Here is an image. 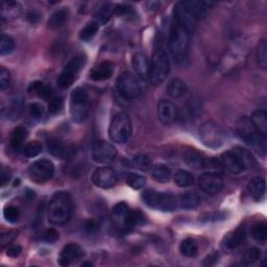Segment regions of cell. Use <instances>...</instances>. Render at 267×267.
I'll return each instance as SVG.
<instances>
[{"instance_id": "6da1fadb", "label": "cell", "mask_w": 267, "mask_h": 267, "mask_svg": "<svg viewBox=\"0 0 267 267\" xmlns=\"http://www.w3.org/2000/svg\"><path fill=\"white\" fill-rule=\"evenodd\" d=\"M207 9L205 3L180 2L175 7V20L191 33L198 21L205 17Z\"/></svg>"}, {"instance_id": "7a4b0ae2", "label": "cell", "mask_w": 267, "mask_h": 267, "mask_svg": "<svg viewBox=\"0 0 267 267\" xmlns=\"http://www.w3.org/2000/svg\"><path fill=\"white\" fill-rule=\"evenodd\" d=\"M73 203L71 196L66 191L57 192L50 199L47 217L54 226H63L68 223L72 215Z\"/></svg>"}, {"instance_id": "3957f363", "label": "cell", "mask_w": 267, "mask_h": 267, "mask_svg": "<svg viewBox=\"0 0 267 267\" xmlns=\"http://www.w3.org/2000/svg\"><path fill=\"white\" fill-rule=\"evenodd\" d=\"M190 34L189 30L176 20L172 23L168 39V47L169 52L175 62L182 63L187 59L190 47Z\"/></svg>"}, {"instance_id": "277c9868", "label": "cell", "mask_w": 267, "mask_h": 267, "mask_svg": "<svg viewBox=\"0 0 267 267\" xmlns=\"http://www.w3.org/2000/svg\"><path fill=\"white\" fill-rule=\"evenodd\" d=\"M169 72L170 62L167 52L162 48L156 49L151 57L148 81L153 86H158L166 80Z\"/></svg>"}, {"instance_id": "5b68a950", "label": "cell", "mask_w": 267, "mask_h": 267, "mask_svg": "<svg viewBox=\"0 0 267 267\" xmlns=\"http://www.w3.org/2000/svg\"><path fill=\"white\" fill-rule=\"evenodd\" d=\"M90 98L84 88H76L70 97V113L72 120L76 123L84 122L90 113Z\"/></svg>"}, {"instance_id": "8992f818", "label": "cell", "mask_w": 267, "mask_h": 267, "mask_svg": "<svg viewBox=\"0 0 267 267\" xmlns=\"http://www.w3.org/2000/svg\"><path fill=\"white\" fill-rule=\"evenodd\" d=\"M109 134L112 141L118 144L128 142L132 135V123L129 116L124 113L115 115L110 124Z\"/></svg>"}, {"instance_id": "52a82bcc", "label": "cell", "mask_w": 267, "mask_h": 267, "mask_svg": "<svg viewBox=\"0 0 267 267\" xmlns=\"http://www.w3.org/2000/svg\"><path fill=\"white\" fill-rule=\"evenodd\" d=\"M87 59L84 55H78L71 59L58 77V86L62 89L69 88L77 78L78 74L86 65Z\"/></svg>"}, {"instance_id": "ba28073f", "label": "cell", "mask_w": 267, "mask_h": 267, "mask_svg": "<svg viewBox=\"0 0 267 267\" xmlns=\"http://www.w3.org/2000/svg\"><path fill=\"white\" fill-rule=\"evenodd\" d=\"M117 89L120 95L128 100L137 98L142 93L141 80L130 72L122 73L117 81Z\"/></svg>"}, {"instance_id": "9c48e42d", "label": "cell", "mask_w": 267, "mask_h": 267, "mask_svg": "<svg viewBox=\"0 0 267 267\" xmlns=\"http://www.w3.org/2000/svg\"><path fill=\"white\" fill-rule=\"evenodd\" d=\"M198 134L201 142L208 147L217 148L225 143L226 135L224 131L213 122L208 121L201 124Z\"/></svg>"}, {"instance_id": "30bf717a", "label": "cell", "mask_w": 267, "mask_h": 267, "mask_svg": "<svg viewBox=\"0 0 267 267\" xmlns=\"http://www.w3.org/2000/svg\"><path fill=\"white\" fill-rule=\"evenodd\" d=\"M237 134L244 143L250 146H257L260 143H263L265 139L259 134L255 128L254 123L248 117H241L236 123Z\"/></svg>"}, {"instance_id": "8fae6325", "label": "cell", "mask_w": 267, "mask_h": 267, "mask_svg": "<svg viewBox=\"0 0 267 267\" xmlns=\"http://www.w3.org/2000/svg\"><path fill=\"white\" fill-rule=\"evenodd\" d=\"M55 174V165L50 160L42 159L38 160L30 165L28 169V175L30 180L41 184L48 181L52 178Z\"/></svg>"}, {"instance_id": "7c38bea8", "label": "cell", "mask_w": 267, "mask_h": 267, "mask_svg": "<svg viewBox=\"0 0 267 267\" xmlns=\"http://www.w3.org/2000/svg\"><path fill=\"white\" fill-rule=\"evenodd\" d=\"M112 218L114 224L123 232H128L135 227L133 211L125 202H119L113 208Z\"/></svg>"}, {"instance_id": "4fadbf2b", "label": "cell", "mask_w": 267, "mask_h": 267, "mask_svg": "<svg viewBox=\"0 0 267 267\" xmlns=\"http://www.w3.org/2000/svg\"><path fill=\"white\" fill-rule=\"evenodd\" d=\"M117 156L116 148L106 141H96L92 146V158L96 163L110 164Z\"/></svg>"}, {"instance_id": "5bb4252c", "label": "cell", "mask_w": 267, "mask_h": 267, "mask_svg": "<svg viewBox=\"0 0 267 267\" xmlns=\"http://www.w3.org/2000/svg\"><path fill=\"white\" fill-rule=\"evenodd\" d=\"M91 181L98 188L109 189L115 186L118 181V176L112 167H99L93 172Z\"/></svg>"}, {"instance_id": "9a60e30c", "label": "cell", "mask_w": 267, "mask_h": 267, "mask_svg": "<svg viewBox=\"0 0 267 267\" xmlns=\"http://www.w3.org/2000/svg\"><path fill=\"white\" fill-rule=\"evenodd\" d=\"M198 186L203 192L213 195L223 190L224 180L216 172H206L199 177Z\"/></svg>"}, {"instance_id": "2e32d148", "label": "cell", "mask_w": 267, "mask_h": 267, "mask_svg": "<svg viewBox=\"0 0 267 267\" xmlns=\"http://www.w3.org/2000/svg\"><path fill=\"white\" fill-rule=\"evenodd\" d=\"M179 109L178 106L170 100L162 99L158 104V118L165 124L170 125L178 119Z\"/></svg>"}, {"instance_id": "e0dca14e", "label": "cell", "mask_w": 267, "mask_h": 267, "mask_svg": "<svg viewBox=\"0 0 267 267\" xmlns=\"http://www.w3.org/2000/svg\"><path fill=\"white\" fill-rule=\"evenodd\" d=\"M85 253L83 248L75 243H68L63 247L59 257V264L61 266H69L73 262L84 257Z\"/></svg>"}, {"instance_id": "ac0fdd59", "label": "cell", "mask_w": 267, "mask_h": 267, "mask_svg": "<svg viewBox=\"0 0 267 267\" xmlns=\"http://www.w3.org/2000/svg\"><path fill=\"white\" fill-rule=\"evenodd\" d=\"M219 161H221V164L228 171H230L231 174L237 175V174H240V172H242L243 170H245L241 160L239 159L238 154L234 150H229V151L224 152L221 155V159H219Z\"/></svg>"}, {"instance_id": "d6986e66", "label": "cell", "mask_w": 267, "mask_h": 267, "mask_svg": "<svg viewBox=\"0 0 267 267\" xmlns=\"http://www.w3.org/2000/svg\"><path fill=\"white\" fill-rule=\"evenodd\" d=\"M150 62L147 56L143 52H137L133 57V67L138 75V78L141 81L148 80Z\"/></svg>"}, {"instance_id": "ffe728a7", "label": "cell", "mask_w": 267, "mask_h": 267, "mask_svg": "<svg viewBox=\"0 0 267 267\" xmlns=\"http://www.w3.org/2000/svg\"><path fill=\"white\" fill-rule=\"evenodd\" d=\"M114 73V65L111 62H102L91 70L90 77L93 81L100 82L109 80Z\"/></svg>"}, {"instance_id": "44dd1931", "label": "cell", "mask_w": 267, "mask_h": 267, "mask_svg": "<svg viewBox=\"0 0 267 267\" xmlns=\"http://www.w3.org/2000/svg\"><path fill=\"white\" fill-rule=\"evenodd\" d=\"M179 208L178 206V197L171 193H158V198L155 202V209L164 211V212H172Z\"/></svg>"}, {"instance_id": "7402d4cb", "label": "cell", "mask_w": 267, "mask_h": 267, "mask_svg": "<svg viewBox=\"0 0 267 267\" xmlns=\"http://www.w3.org/2000/svg\"><path fill=\"white\" fill-rule=\"evenodd\" d=\"M22 13L21 6L16 2H3L2 4V18L4 21H13L20 17Z\"/></svg>"}, {"instance_id": "603a6c76", "label": "cell", "mask_w": 267, "mask_h": 267, "mask_svg": "<svg viewBox=\"0 0 267 267\" xmlns=\"http://www.w3.org/2000/svg\"><path fill=\"white\" fill-rule=\"evenodd\" d=\"M200 203V196L195 193L188 191L178 196V206L184 210H194Z\"/></svg>"}, {"instance_id": "cb8c5ba5", "label": "cell", "mask_w": 267, "mask_h": 267, "mask_svg": "<svg viewBox=\"0 0 267 267\" xmlns=\"http://www.w3.org/2000/svg\"><path fill=\"white\" fill-rule=\"evenodd\" d=\"M247 192L255 200H261L265 196L266 184L265 180L262 178H254L248 183Z\"/></svg>"}, {"instance_id": "d4e9b609", "label": "cell", "mask_w": 267, "mask_h": 267, "mask_svg": "<svg viewBox=\"0 0 267 267\" xmlns=\"http://www.w3.org/2000/svg\"><path fill=\"white\" fill-rule=\"evenodd\" d=\"M187 84L182 81L181 78H174V80H171L166 88L167 94L172 98H181L187 93Z\"/></svg>"}, {"instance_id": "484cf974", "label": "cell", "mask_w": 267, "mask_h": 267, "mask_svg": "<svg viewBox=\"0 0 267 267\" xmlns=\"http://www.w3.org/2000/svg\"><path fill=\"white\" fill-rule=\"evenodd\" d=\"M27 138V131L23 127H17L13 130L10 137V143L11 147L14 150H19L23 148L24 141Z\"/></svg>"}, {"instance_id": "4316f807", "label": "cell", "mask_w": 267, "mask_h": 267, "mask_svg": "<svg viewBox=\"0 0 267 267\" xmlns=\"http://www.w3.org/2000/svg\"><path fill=\"white\" fill-rule=\"evenodd\" d=\"M185 161L190 167L195 168V169L206 168L207 162H208V160L205 158V156L193 149L188 150L185 153Z\"/></svg>"}, {"instance_id": "83f0119b", "label": "cell", "mask_w": 267, "mask_h": 267, "mask_svg": "<svg viewBox=\"0 0 267 267\" xmlns=\"http://www.w3.org/2000/svg\"><path fill=\"white\" fill-rule=\"evenodd\" d=\"M68 17H69L68 9L66 8L60 9L50 16V18L48 20V26L52 29H59L66 24V22L68 21Z\"/></svg>"}, {"instance_id": "f1b7e54d", "label": "cell", "mask_w": 267, "mask_h": 267, "mask_svg": "<svg viewBox=\"0 0 267 267\" xmlns=\"http://www.w3.org/2000/svg\"><path fill=\"white\" fill-rule=\"evenodd\" d=\"M250 120L254 123L255 128L259 132V134L266 139L267 136V114L263 110H257L250 117Z\"/></svg>"}, {"instance_id": "f546056e", "label": "cell", "mask_w": 267, "mask_h": 267, "mask_svg": "<svg viewBox=\"0 0 267 267\" xmlns=\"http://www.w3.org/2000/svg\"><path fill=\"white\" fill-rule=\"evenodd\" d=\"M246 239V232L244 228H239L237 230H235L228 239L226 240V246L229 249H236L239 246H241Z\"/></svg>"}, {"instance_id": "4dcf8cb0", "label": "cell", "mask_w": 267, "mask_h": 267, "mask_svg": "<svg viewBox=\"0 0 267 267\" xmlns=\"http://www.w3.org/2000/svg\"><path fill=\"white\" fill-rule=\"evenodd\" d=\"M47 150L50 154L60 159H65L68 155V149L66 145L58 139H50L47 142Z\"/></svg>"}, {"instance_id": "1f68e13d", "label": "cell", "mask_w": 267, "mask_h": 267, "mask_svg": "<svg viewBox=\"0 0 267 267\" xmlns=\"http://www.w3.org/2000/svg\"><path fill=\"white\" fill-rule=\"evenodd\" d=\"M28 92L35 94V95H37L43 99H50L52 97L51 88L48 86H46L42 82L31 83L28 87Z\"/></svg>"}, {"instance_id": "d6a6232c", "label": "cell", "mask_w": 267, "mask_h": 267, "mask_svg": "<svg viewBox=\"0 0 267 267\" xmlns=\"http://www.w3.org/2000/svg\"><path fill=\"white\" fill-rule=\"evenodd\" d=\"M152 179L158 183H166L171 178V170L164 164L154 165L151 170Z\"/></svg>"}, {"instance_id": "836d02e7", "label": "cell", "mask_w": 267, "mask_h": 267, "mask_svg": "<svg viewBox=\"0 0 267 267\" xmlns=\"http://www.w3.org/2000/svg\"><path fill=\"white\" fill-rule=\"evenodd\" d=\"M197 250H198L197 243L192 238H186L180 244V252L185 257L191 258L196 256Z\"/></svg>"}, {"instance_id": "e575fe53", "label": "cell", "mask_w": 267, "mask_h": 267, "mask_svg": "<svg viewBox=\"0 0 267 267\" xmlns=\"http://www.w3.org/2000/svg\"><path fill=\"white\" fill-rule=\"evenodd\" d=\"M175 183L178 187L181 188H187L193 185L194 183V177L192 174L187 170H179L176 172L175 175Z\"/></svg>"}, {"instance_id": "d590c367", "label": "cell", "mask_w": 267, "mask_h": 267, "mask_svg": "<svg viewBox=\"0 0 267 267\" xmlns=\"http://www.w3.org/2000/svg\"><path fill=\"white\" fill-rule=\"evenodd\" d=\"M115 14V7L112 5H104L102 6L96 13L95 18L96 22L98 24H104L106 23L110 19H111L112 16Z\"/></svg>"}, {"instance_id": "8d00e7d4", "label": "cell", "mask_w": 267, "mask_h": 267, "mask_svg": "<svg viewBox=\"0 0 267 267\" xmlns=\"http://www.w3.org/2000/svg\"><path fill=\"white\" fill-rule=\"evenodd\" d=\"M235 152H236L239 156V159L241 160L244 169H249L253 168L256 165V160L253 156V154L250 153L247 149H244L242 147H237L233 149Z\"/></svg>"}, {"instance_id": "74e56055", "label": "cell", "mask_w": 267, "mask_h": 267, "mask_svg": "<svg viewBox=\"0 0 267 267\" xmlns=\"http://www.w3.org/2000/svg\"><path fill=\"white\" fill-rule=\"evenodd\" d=\"M99 24L96 21H90L87 23V25L82 29L80 33V38L83 41H90L91 39L94 38V36L96 35L98 31Z\"/></svg>"}, {"instance_id": "f35d334b", "label": "cell", "mask_w": 267, "mask_h": 267, "mask_svg": "<svg viewBox=\"0 0 267 267\" xmlns=\"http://www.w3.org/2000/svg\"><path fill=\"white\" fill-rule=\"evenodd\" d=\"M43 146L39 141H30L27 144H25L22 148L23 154L28 158H35L42 152Z\"/></svg>"}, {"instance_id": "ab89813d", "label": "cell", "mask_w": 267, "mask_h": 267, "mask_svg": "<svg viewBox=\"0 0 267 267\" xmlns=\"http://www.w3.org/2000/svg\"><path fill=\"white\" fill-rule=\"evenodd\" d=\"M256 59L258 65L266 69L267 66V44L266 41H261L257 46V51H256Z\"/></svg>"}, {"instance_id": "60d3db41", "label": "cell", "mask_w": 267, "mask_h": 267, "mask_svg": "<svg viewBox=\"0 0 267 267\" xmlns=\"http://www.w3.org/2000/svg\"><path fill=\"white\" fill-rule=\"evenodd\" d=\"M252 236L259 242L264 243L267 239V227L265 223L257 224L252 229Z\"/></svg>"}, {"instance_id": "b9f144b4", "label": "cell", "mask_w": 267, "mask_h": 267, "mask_svg": "<svg viewBox=\"0 0 267 267\" xmlns=\"http://www.w3.org/2000/svg\"><path fill=\"white\" fill-rule=\"evenodd\" d=\"M133 163L141 171H148L151 167V161L146 154H137L133 159Z\"/></svg>"}, {"instance_id": "7bdbcfd3", "label": "cell", "mask_w": 267, "mask_h": 267, "mask_svg": "<svg viewBox=\"0 0 267 267\" xmlns=\"http://www.w3.org/2000/svg\"><path fill=\"white\" fill-rule=\"evenodd\" d=\"M15 48L14 40L7 35H3L2 41H0V55L7 56L10 55Z\"/></svg>"}, {"instance_id": "ee69618b", "label": "cell", "mask_w": 267, "mask_h": 267, "mask_svg": "<svg viewBox=\"0 0 267 267\" xmlns=\"http://www.w3.org/2000/svg\"><path fill=\"white\" fill-rule=\"evenodd\" d=\"M145 178L137 175V174H130L127 178V183L128 185L133 188L135 190H139L141 188H143L145 185Z\"/></svg>"}, {"instance_id": "f6af8a7d", "label": "cell", "mask_w": 267, "mask_h": 267, "mask_svg": "<svg viewBox=\"0 0 267 267\" xmlns=\"http://www.w3.org/2000/svg\"><path fill=\"white\" fill-rule=\"evenodd\" d=\"M261 256V252L260 249L257 247H252L246 250V253L243 256V264L245 265H249V264H253L256 261H258L260 259Z\"/></svg>"}, {"instance_id": "bcb514c9", "label": "cell", "mask_w": 267, "mask_h": 267, "mask_svg": "<svg viewBox=\"0 0 267 267\" xmlns=\"http://www.w3.org/2000/svg\"><path fill=\"white\" fill-rule=\"evenodd\" d=\"M158 193L152 189H147L142 193V199L144 201V203L146 206L155 209V202H156V198H158Z\"/></svg>"}, {"instance_id": "7dc6e473", "label": "cell", "mask_w": 267, "mask_h": 267, "mask_svg": "<svg viewBox=\"0 0 267 267\" xmlns=\"http://www.w3.org/2000/svg\"><path fill=\"white\" fill-rule=\"evenodd\" d=\"M63 106H64V102L61 97H51L48 103V112L51 115H57L61 113Z\"/></svg>"}, {"instance_id": "c3c4849f", "label": "cell", "mask_w": 267, "mask_h": 267, "mask_svg": "<svg viewBox=\"0 0 267 267\" xmlns=\"http://www.w3.org/2000/svg\"><path fill=\"white\" fill-rule=\"evenodd\" d=\"M4 216L9 223H16L19 218V210L14 206H8L4 210Z\"/></svg>"}, {"instance_id": "681fc988", "label": "cell", "mask_w": 267, "mask_h": 267, "mask_svg": "<svg viewBox=\"0 0 267 267\" xmlns=\"http://www.w3.org/2000/svg\"><path fill=\"white\" fill-rule=\"evenodd\" d=\"M29 113L33 118L40 119L44 116V108L39 102H33L29 105Z\"/></svg>"}, {"instance_id": "f907efd6", "label": "cell", "mask_w": 267, "mask_h": 267, "mask_svg": "<svg viewBox=\"0 0 267 267\" xmlns=\"http://www.w3.org/2000/svg\"><path fill=\"white\" fill-rule=\"evenodd\" d=\"M59 237L60 235L56 229H47L43 234L42 239L47 243H55L58 241Z\"/></svg>"}, {"instance_id": "816d5d0a", "label": "cell", "mask_w": 267, "mask_h": 267, "mask_svg": "<svg viewBox=\"0 0 267 267\" xmlns=\"http://www.w3.org/2000/svg\"><path fill=\"white\" fill-rule=\"evenodd\" d=\"M17 236H18V231H16V230L3 233L2 238H0V241H2V246L5 247L6 245H9Z\"/></svg>"}, {"instance_id": "f5cc1de1", "label": "cell", "mask_w": 267, "mask_h": 267, "mask_svg": "<svg viewBox=\"0 0 267 267\" xmlns=\"http://www.w3.org/2000/svg\"><path fill=\"white\" fill-rule=\"evenodd\" d=\"M10 78V71L5 67H0V87H2V90H5L9 87Z\"/></svg>"}, {"instance_id": "db71d44e", "label": "cell", "mask_w": 267, "mask_h": 267, "mask_svg": "<svg viewBox=\"0 0 267 267\" xmlns=\"http://www.w3.org/2000/svg\"><path fill=\"white\" fill-rule=\"evenodd\" d=\"M21 106H22V101L20 98H15L13 99L12 102V109H11V115L14 118H18L20 113H21Z\"/></svg>"}, {"instance_id": "11a10c76", "label": "cell", "mask_w": 267, "mask_h": 267, "mask_svg": "<svg viewBox=\"0 0 267 267\" xmlns=\"http://www.w3.org/2000/svg\"><path fill=\"white\" fill-rule=\"evenodd\" d=\"M22 252V247L20 245H13L8 248L7 255L11 258H17Z\"/></svg>"}, {"instance_id": "9f6ffc18", "label": "cell", "mask_w": 267, "mask_h": 267, "mask_svg": "<svg viewBox=\"0 0 267 267\" xmlns=\"http://www.w3.org/2000/svg\"><path fill=\"white\" fill-rule=\"evenodd\" d=\"M222 218H225V215L222 214V213H214V214H208L207 217H203L206 219L207 222H211V221H218V219H221Z\"/></svg>"}, {"instance_id": "6f0895ef", "label": "cell", "mask_w": 267, "mask_h": 267, "mask_svg": "<svg viewBox=\"0 0 267 267\" xmlns=\"http://www.w3.org/2000/svg\"><path fill=\"white\" fill-rule=\"evenodd\" d=\"M39 17H40V16H39L36 12H30V13L27 15V19H28L31 23H36V22L39 20Z\"/></svg>"}, {"instance_id": "680465c9", "label": "cell", "mask_w": 267, "mask_h": 267, "mask_svg": "<svg viewBox=\"0 0 267 267\" xmlns=\"http://www.w3.org/2000/svg\"><path fill=\"white\" fill-rule=\"evenodd\" d=\"M10 178H11V176H10L9 172H7L5 169H3V171H2V183H3V185H5L10 180Z\"/></svg>"}, {"instance_id": "91938a15", "label": "cell", "mask_w": 267, "mask_h": 267, "mask_svg": "<svg viewBox=\"0 0 267 267\" xmlns=\"http://www.w3.org/2000/svg\"><path fill=\"white\" fill-rule=\"evenodd\" d=\"M82 266H93V264L91 262H84L82 264Z\"/></svg>"}]
</instances>
